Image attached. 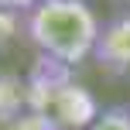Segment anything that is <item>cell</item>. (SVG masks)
<instances>
[{"mask_svg":"<svg viewBox=\"0 0 130 130\" xmlns=\"http://www.w3.org/2000/svg\"><path fill=\"white\" fill-rule=\"evenodd\" d=\"M99 17L86 0H41L24 14V34L45 58L79 65L92 55L99 38Z\"/></svg>","mask_w":130,"mask_h":130,"instance_id":"6da1fadb","label":"cell"},{"mask_svg":"<svg viewBox=\"0 0 130 130\" xmlns=\"http://www.w3.org/2000/svg\"><path fill=\"white\" fill-rule=\"evenodd\" d=\"M92 58L103 72L110 75H123L130 72V10H120L99 27Z\"/></svg>","mask_w":130,"mask_h":130,"instance_id":"7a4b0ae2","label":"cell"},{"mask_svg":"<svg viewBox=\"0 0 130 130\" xmlns=\"http://www.w3.org/2000/svg\"><path fill=\"white\" fill-rule=\"evenodd\" d=\"M86 130H130V106H110L96 113V120Z\"/></svg>","mask_w":130,"mask_h":130,"instance_id":"3957f363","label":"cell"},{"mask_svg":"<svg viewBox=\"0 0 130 130\" xmlns=\"http://www.w3.org/2000/svg\"><path fill=\"white\" fill-rule=\"evenodd\" d=\"M41 0H0V10H14V14H27L31 7H38Z\"/></svg>","mask_w":130,"mask_h":130,"instance_id":"277c9868","label":"cell"},{"mask_svg":"<svg viewBox=\"0 0 130 130\" xmlns=\"http://www.w3.org/2000/svg\"><path fill=\"white\" fill-rule=\"evenodd\" d=\"M120 4H127V10H130V0H120Z\"/></svg>","mask_w":130,"mask_h":130,"instance_id":"5b68a950","label":"cell"}]
</instances>
